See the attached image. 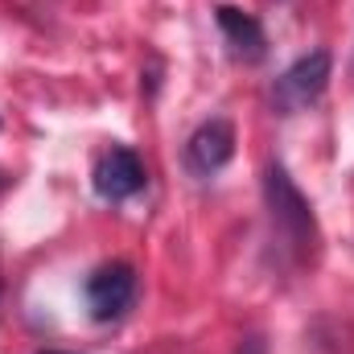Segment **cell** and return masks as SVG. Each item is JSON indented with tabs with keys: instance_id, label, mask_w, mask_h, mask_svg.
Returning a JSON list of instances; mask_svg holds the SVG:
<instances>
[{
	"instance_id": "9",
	"label": "cell",
	"mask_w": 354,
	"mask_h": 354,
	"mask_svg": "<svg viewBox=\"0 0 354 354\" xmlns=\"http://www.w3.org/2000/svg\"><path fill=\"white\" fill-rule=\"evenodd\" d=\"M0 185H4V177H0Z\"/></svg>"
},
{
	"instance_id": "3",
	"label": "cell",
	"mask_w": 354,
	"mask_h": 354,
	"mask_svg": "<svg viewBox=\"0 0 354 354\" xmlns=\"http://www.w3.org/2000/svg\"><path fill=\"white\" fill-rule=\"evenodd\" d=\"M136 301V272L124 260H111V264H99L87 276V309L95 322H115L132 309Z\"/></svg>"
},
{
	"instance_id": "6",
	"label": "cell",
	"mask_w": 354,
	"mask_h": 354,
	"mask_svg": "<svg viewBox=\"0 0 354 354\" xmlns=\"http://www.w3.org/2000/svg\"><path fill=\"white\" fill-rule=\"evenodd\" d=\"M214 21H218L223 41H227V50H231L235 62H248V66L252 62H264L268 37H264V25L252 12H243L235 4H214Z\"/></svg>"
},
{
	"instance_id": "4",
	"label": "cell",
	"mask_w": 354,
	"mask_h": 354,
	"mask_svg": "<svg viewBox=\"0 0 354 354\" xmlns=\"http://www.w3.org/2000/svg\"><path fill=\"white\" fill-rule=\"evenodd\" d=\"M145 181H149L145 161H140L132 149H124V145L107 149V153L95 161V174H91V185H95V194H99L103 202H124V198L140 194Z\"/></svg>"
},
{
	"instance_id": "1",
	"label": "cell",
	"mask_w": 354,
	"mask_h": 354,
	"mask_svg": "<svg viewBox=\"0 0 354 354\" xmlns=\"http://www.w3.org/2000/svg\"><path fill=\"white\" fill-rule=\"evenodd\" d=\"M264 202H268V218H272L276 239L292 252L297 264H305L313 256V248H317V218H313V206L292 185V177L280 161H272L264 169Z\"/></svg>"
},
{
	"instance_id": "2",
	"label": "cell",
	"mask_w": 354,
	"mask_h": 354,
	"mask_svg": "<svg viewBox=\"0 0 354 354\" xmlns=\"http://www.w3.org/2000/svg\"><path fill=\"white\" fill-rule=\"evenodd\" d=\"M330 71H334V58L330 50H313L305 58H297L272 87V107L280 115H297L305 107H313L322 99V91L330 87Z\"/></svg>"
},
{
	"instance_id": "5",
	"label": "cell",
	"mask_w": 354,
	"mask_h": 354,
	"mask_svg": "<svg viewBox=\"0 0 354 354\" xmlns=\"http://www.w3.org/2000/svg\"><path fill=\"white\" fill-rule=\"evenodd\" d=\"M231 157H235V128L223 115L198 124L194 136L185 140V165H189V174H198V177L218 174Z\"/></svg>"
},
{
	"instance_id": "8",
	"label": "cell",
	"mask_w": 354,
	"mask_h": 354,
	"mask_svg": "<svg viewBox=\"0 0 354 354\" xmlns=\"http://www.w3.org/2000/svg\"><path fill=\"white\" fill-rule=\"evenodd\" d=\"M46 354H62V351H46Z\"/></svg>"
},
{
	"instance_id": "7",
	"label": "cell",
	"mask_w": 354,
	"mask_h": 354,
	"mask_svg": "<svg viewBox=\"0 0 354 354\" xmlns=\"http://www.w3.org/2000/svg\"><path fill=\"white\" fill-rule=\"evenodd\" d=\"M235 354H268V351H264V338H256V334H252V338H243Z\"/></svg>"
}]
</instances>
